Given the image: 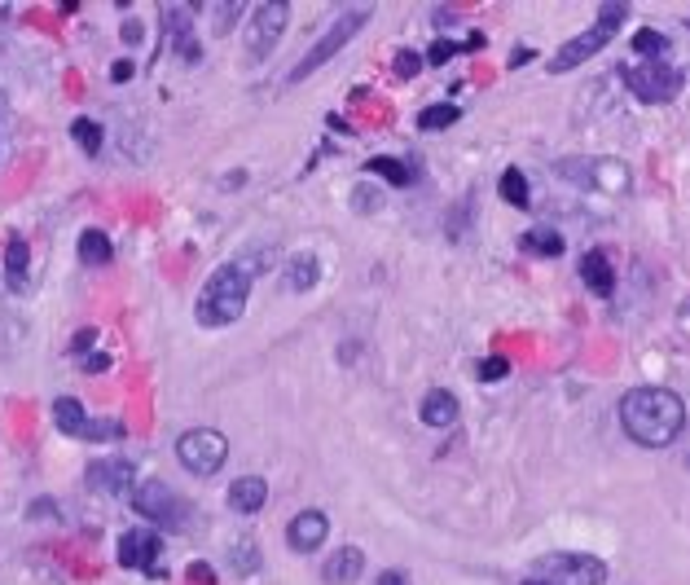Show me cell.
<instances>
[{"label": "cell", "mask_w": 690, "mask_h": 585, "mask_svg": "<svg viewBox=\"0 0 690 585\" xmlns=\"http://www.w3.org/2000/svg\"><path fill=\"white\" fill-rule=\"evenodd\" d=\"M620 427L633 445L669 449L686 427V405L669 388H629L620 396Z\"/></svg>", "instance_id": "1"}, {"label": "cell", "mask_w": 690, "mask_h": 585, "mask_svg": "<svg viewBox=\"0 0 690 585\" xmlns=\"http://www.w3.org/2000/svg\"><path fill=\"white\" fill-rule=\"evenodd\" d=\"M260 273V264H251L247 256L238 260H225L216 273L203 282L194 300V322L203 330H225L233 326L242 313H247V300H251V278Z\"/></svg>", "instance_id": "2"}, {"label": "cell", "mask_w": 690, "mask_h": 585, "mask_svg": "<svg viewBox=\"0 0 690 585\" xmlns=\"http://www.w3.org/2000/svg\"><path fill=\"white\" fill-rule=\"evenodd\" d=\"M625 18H629V5H625V0H607V5H598V22H594L589 31H581L576 40H567L563 49L554 53V58H550V75H567V71H576V66H581L585 58L603 53Z\"/></svg>", "instance_id": "3"}, {"label": "cell", "mask_w": 690, "mask_h": 585, "mask_svg": "<svg viewBox=\"0 0 690 585\" xmlns=\"http://www.w3.org/2000/svg\"><path fill=\"white\" fill-rule=\"evenodd\" d=\"M365 22H370V9H343V14L330 22L326 31H321V40L313 44V49L304 53V58H299L295 66H291V75H286V84H299V80H308V75H317L321 66H326L330 58H335L339 49H348V40L356 36V31L365 27Z\"/></svg>", "instance_id": "4"}, {"label": "cell", "mask_w": 690, "mask_h": 585, "mask_svg": "<svg viewBox=\"0 0 690 585\" xmlns=\"http://www.w3.org/2000/svg\"><path fill=\"white\" fill-rule=\"evenodd\" d=\"M563 181L581 185V190H594V194H629L633 176L620 159H611V154H598V159H563L559 168Z\"/></svg>", "instance_id": "5"}, {"label": "cell", "mask_w": 690, "mask_h": 585, "mask_svg": "<svg viewBox=\"0 0 690 585\" xmlns=\"http://www.w3.org/2000/svg\"><path fill=\"white\" fill-rule=\"evenodd\" d=\"M537 581L550 585H603L607 581V564L594 555H576V550H554V555H537L532 559Z\"/></svg>", "instance_id": "6"}, {"label": "cell", "mask_w": 690, "mask_h": 585, "mask_svg": "<svg viewBox=\"0 0 690 585\" xmlns=\"http://www.w3.org/2000/svg\"><path fill=\"white\" fill-rule=\"evenodd\" d=\"M620 80L629 84V93L638 102H651V106H664L682 93L686 75L677 71L673 62H638V66H620Z\"/></svg>", "instance_id": "7"}, {"label": "cell", "mask_w": 690, "mask_h": 585, "mask_svg": "<svg viewBox=\"0 0 690 585\" xmlns=\"http://www.w3.org/2000/svg\"><path fill=\"white\" fill-rule=\"evenodd\" d=\"M176 458H181V467L189 471V476H216L220 467H225L229 458V440L216 432V427H189V432H181V440H176Z\"/></svg>", "instance_id": "8"}, {"label": "cell", "mask_w": 690, "mask_h": 585, "mask_svg": "<svg viewBox=\"0 0 690 585\" xmlns=\"http://www.w3.org/2000/svg\"><path fill=\"white\" fill-rule=\"evenodd\" d=\"M132 506H137L141 515H146L150 524H163L168 533H176V528H185V502H181V493L172 489V484H163V480H141L137 489H132Z\"/></svg>", "instance_id": "9"}, {"label": "cell", "mask_w": 690, "mask_h": 585, "mask_svg": "<svg viewBox=\"0 0 690 585\" xmlns=\"http://www.w3.org/2000/svg\"><path fill=\"white\" fill-rule=\"evenodd\" d=\"M286 18H291V5H286V0H264V5H255V18L247 22V53L255 62L269 58L277 49V40H282V31H286Z\"/></svg>", "instance_id": "10"}, {"label": "cell", "mask_w": 690, "mask_h": 585, "mask_svg": "<svg viewBox=\"0 0 690 585\" xmlns=\"http://www.w3.org/2000/svg\"><path fill=\"white\" fill-rule=\"evenodd\" d=\"M88 489L106 493V498H132L137 489V467L128 458H97L88 467Z\"/></svg>", "instance_id": "11"}, {"label": "cell", "mask_w": 690, "mask_h": 585, "mask_svg": "<svg viewBox=\"0 0 690 585\" xmlns=\"http://www.w3.org/2000/svg\"><path fill=\"white\" fill-rule=\"evenodd\" d=\"M163 40L172 44V53L185 66H194L203 58V44L194 36V18H189V5H168L163 9Z\"/></svg>", "instance_id": "12"}, {"label": "cell", "mask_w": 690, "mask_h": 585, "mask_svg": "<svg viewBox=\"0 0 690 585\" xmlns=\"http://www.w3.org/2000/svg\"><path fill=\"white\" fill-rule=\"evenodd\" d=\"M159 533H150V528H128V533H119V564L124 568H141L150 572V577H159Z\"/></svg>", "instance_id": "13"}, {"label": "cell", "mask_w": 690, "mask_h": 585, "mask_svg": "<svg viewBox=\"0 0 690 585\" xmlns=\"http://www.w3.org/2000/svg\"><path fill=\"white\" fill-rule=\"evenodd\" d=\"M330 537V520L326 511H299L291 524H286V542H291V550H299V555H313L317 546H326Z\"/></svg>", "instance_id": "14"}, {"label": "cell", "mask_w": 690, "mask_h": 585, "mask_svg": "<svg viewBox=\"0 0 690 585\" xmlns=\"http://www.w3.org/2000/svg\"><path fill=\"white\" fill-rule=\"evenodd\" d=\"M361 572H365L361 546H339L335 555L321 564V581L326 585H352V581H361Z\"/></svg>", "instance_id": "15"}, {"label": "cell", "mask_w": 690, "mask_h": 585, "mask_svg": "<svg viewBox=\"0 0 690 585\" xmlns=\"http://www.w3.org/2000/svg\"><path fill=\"white\" fill-rule=\"evenodd\" d=\"M418 418L427 427H436V432H444V427L458 423V396H453L449 388H431L418 405Z\"/></svg>", "instance_id": "16"}, {"label": "cell", "mask_w": 690, "mask_h": 585, "mask_svg": "<svg viewBox=\"0 0 690 585\" xmlns=\"http://www.w3.org/2000/svg\"><path fill=\"white\" fill-rule=\"evenodd\" d=\"M581 282L598 295V300H611V295H616V269H611V260L603 251H585L581 256Z\"/></svg>", "instance_id": "17"}, {"label": "cell", "mask_w": 690, "mask_h": 585, "mask_svg": "<svg viewBox=\"0 0 690 585\" xmlns=\"http://www.w3.org/2000/svg\"><path fill=\"white\" fill-rule=\"evenodd\" d=\"M264 502H269V480H264V476H238L229 484V506L238 515L264 511Z\"/></svg>", "instance_id": "18"}, {"label": "cell", "mask_w": 690, "mask_h": 585, "mask_svg": "<svg viewBox=\"0 0 690 585\" xmlns=\"http://www.w3.org/2000/svg\"><path fill=\"white\" fill-rule=\"evenodd\" d=\"M282 282H286V291H295V295L313 291V286L321 282V260L313 256V251H299V256H291L282 264Z\"/></svg>", "instance_id": "19"}, {"label": "cell", "mask_w": 690, "mask_h": 585, "mask_svg": "<svg viewBox=\"0 0 690 585\" xmlns=\"http://www.w3.org/2000/svg\"><path fill=\"white\" fill-rule=\"evenodd\" d=\"M31 282V251L22 238H9V251H5V286L9 295H22Z\"/></svg>", "instance_id": "20"}, {"label": "cell", "mask_w": 690, "mask_h": 585, "mask_svg": "<svg viewBox=\"0 0 690 585\" xmlns=\"http://www.w3.org/2000/svg\"><path fill=\"white\" fill-rule=\"evenodd\" d=\"M53 427H58L62 436L80 440L84 427H88V410L75 401V396H58V401H53Z\"/></svg>", "instance_id": "21"}, {"label": "cell", "mask_w": 690, "mask_h": 585, "mask_svg": "<svg viewBox=\"0 0 690 585\" xmlns=\"http://www.w3.org/2000/svg\"><path fill=\"white\" fill-rule=\"evenodd\" d=\"M519 251H528V256H541V260H550V256H563V234H559V229H550V225L523 229V238H519Z\"/></svg>", "instance_id": "22"}, {"label": "cell", "mask_w": 690, "mask_h": 585, "mask_svg": "<svg viewBox=\"0 0 690 585\" xmlns=\"http://www.w3.org/2000/svg\"><path fill=\"white\" fill-rule=\"evenodd\" d=\"M75 251H80V264H88V269H102V264L115 260V247H110V238L102 229H84L80 242H75Z\"/></svg>", "instance_id": "23"}, {"label": "cell", "mask_w": 690, "mask_h": 585, "mask_svg": "<svg viewBox=\"0 0 690 585\" xmlns=\"http://www.w3.org/2000/svg\"><path fill=\"white\" fill-rule=\"evenodd\" d=\"M365 176H383L387 185H409V181H418V168L392 159V154H378V159H365Z\"/></svg>", "instance_id": "24"}, {"label": "cell", "mask_w": 690, "mask_h": 585, "mask_svg": "<svg viewBox=\"0 0 690 585\" xmlns=\"http://www.w3.org/2000/svg\"><path fill=\"white\" fill-rule=\"evenodd\" d=\"M497 190H502V198L510 207H528L532 203V190H528V172L523 168H506L502 181H497Z\"/></svg>", "instance_id": "25"}, {"label": "cell", "mask_w": 690, "mask_h": 585, "mask_svg": "<svg viewBox=\"0 0 690 585\" xmlns=\"http://www.w3.org/2000/svg\"><path fill=\"white\" fill-rule=\"evenodd\" d=\"M458 119H462V106H453V102H436V106L418 110V128L422 132H440V128L458 124Z\"/></svg>", "instance_id": "26"}, {"label": "cell", "mask_w": 690, "mask_h": 585, "mask_svg": "<svg viewBox=\"0 0 690 585\" xmlns=\"http://www.w3.org/2000/svg\"><path fill=\"white\" fill-rule=\"evenodd\" d=\"M633 53H642V62H664V53H669V36L655 27H642L638 36H633Z\"/></svg>", "instance_id": "27"}, {"label": "cell", "mask_w": 690, "mask_h": 585, "mask_svg": "<svg viewBox=\"0 0 690 585\" xmlns=\"http://www.w3.org/2000/svg\"><path fill=\"white\" fill-rule=\"evenodd\" d=\"M71 137H75V146H80L88 159H93L97 150H102V124H97V119H88V115H80L71 124Z\"/></svg>", "instance_id": "28"}, {"label": "cell", "mask_w": 690, "mask_h": 585, "mask_svg": "<svg viewBox=\"0 0 690 585\" xmlns=\"http://www.w3.org/2000/svg\"><path fill=\"white\" fill-rule=\"evenodd\" d=\"M352 212L356 216H374V212H383V190L370 181H356L352 185Z\"/></svg>", "instance_id": "29"}, {"label": "cell", "mask_w": 690, "mask_h": 585, "mask_svg": "<svg viewBox=\"0 0 690 585\" xmlns=\"http://www.w3.org/2000/svg\"><path fill=\"white\" fill-rule=\"evenodd\" d=\"M480 44H484V36H480V31H475V36H466V44H453V40H436V44H431V49H427V58H422V62H431V66H444L449 58H458L462 49H480Z\"/></svg>", "instance_id": "30"}, {"label": "cell", "mask_w": 690, "mask_h": 585, "mask_svg": "<svg viewBox=\"0 0 690 585\" xmlns=\"http://www.w3.org/2000/svg\"><path fill=\"white\" fill-rule=\"evenodd\" d=\"M229 559H233V572H242V577H251V572L260 568V546H255L251 537H242V542H233Z\"/></svg>", "instance_id": "31"}, {"label": "cell", "mask_w": 690, "mask_h": 585, "mask_svg": "<svg viewBox=\"0 0 690 585\" xmlns=\"http://www.w3.org/2000/svg\"><path fill=\"white\" fill-rule=\"evenodd\" d=\"M119 436H124V423H119V418H88L80 440H119Z\"/></svg>", "instance_id": "32"}, {"label": "cell", "mask_w": 690, "mask_h": 585, "mask_svg": "<svg viewBox=\"0 0 690 585\" xmlns=\"http://www.w3.org/2000/svg\"><path fill=\"white\" fill-rule=\"evenodd\" d=\"M506 357H488L480 361V370H475V379H484V383H497V379H506Z\"/></svg>", "instance_id": "33"}, {"label": "cell", "mask_w": 690, "mask_h": 585, "mask_svg": "<svg viewBox=\"0 0 690 585\" xmlns=\"http://www.w3.org/2000/svg\"><path fill=\"white\" fill-rule=\"evenodd\" d=\"M422 71V58H418V49H405L396 58V75H409V80H414V75Z\"/></svg>", "instance_id": "34"}, {"label": "cell", "mask_w": 690, "mask_h": 585, "mask_svg": "<svg viewBox=\"0 0 690 585\" xmlns=\"http://www.w3.org/2000/svg\"><path fill=\"white\" fill-rule=\"evenodd\" d=\"M216 36H225V31H229V18H238L242 14V5H238V0H233V5H216Z\"/></svg>", "instance_id": "35"}, {"label": "cell", "mask_w": 690, "mask_h": 585, "mask_svg": "<svg viewBox=\"0 0 690 585\" xmlns=\"http://www.w3.org/2000/svg\"><path fill=\"white\" fill-rule=\"evenodd\" d=\"M374 585H409V577L400 568H387V572H378V581Z\"/></svg>", "instance_id": "36"}, {"label": "cell", "mask_w": 690, "mask_h": 585, "mask_svg": "<svg viewBox=\"0 0 690 585\" xmlns=\"http://www.w3.org/2000/svg\"><path fill=\"white\" fill-rule=\"evenodd\" d=\"M110 80H115V84L132 80V62H115V66H110Z\"/></svg>", "instance_id": "37"}, {"label": "cell", "mask_w": 690, "mask_h": 585, "mask_svg": "<svg viewBox=\"0 0 690 585\" xmlns=\"http://www.w3.org/2000/svg\"><path fill=\"white\" fill-rule=\"evenodd\" d=\"M88 344H97V330H88V326H84L80 335H75V344H71V348H75V352H84Z\"/></svg>", "instance_id": "38"}, {"label": "cell", "mask_w": 690, "mask_h": 585, "mask_svg": "<svg viewBox=\"0 0 690 585\" xmlns=\"http://www.w3.org/2000/svg\"><path fill=\"white\" fill-rule=\"evenodd\" d=\"M189 581H203V585H211V568H207V564H189Z\"/></svg>", "instance_id": "39"}, {"label": "cell", "mask_w": 690, "mask_h": 585, "mask_svg": "<svg viewBox=\"0 0 690 585\" xmlns=\"http://www.w3.org/2000/svg\"><path fill=\"white\" fill-rule=\"evenodd\" d=\"M31 515H36V520H44V515H58V511H53V502H49V498H40V502H36V511H31Z\"/></svg>", "instance_id": "40"}, {"label": "cell", "mask_w": 690, "mask_h": 585, "mask_svg": "<svg viewBox=\"0 0 690 585\" xmlns=\"http://www.w3.org/2000/svg\"><path fill=\"white\" fill-rule=\"evenodd\" d=\"M124 40H128V44L141 40V27H137V22H124Z\"/></svg>", "instance_id": "41"}, {"label": "cell", "mask_w": 690, "mask_h": 585, "mask_svg": "<svg viewBox=\"0 0 690 585\" xmlns=\"http://www.w3.org/2000/svg\"><path fill=\"white\" fill-rule=\"evenodd\" d=\"M523 585H550V581H537V577H532V581H523Z\"/></svg>", "instance_id": "42"}]
</instances>
